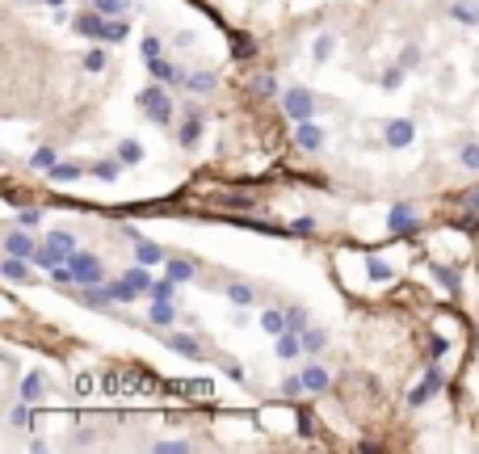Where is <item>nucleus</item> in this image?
Returning <instances> with one entry per match:
<instances>
[{"instance_id": "nucleus-1", "label": "nucleus", "mask_w": 479, "mask_h": 454, "mask_svg": "<svg viewBox=\"0 0 479 454\" xmlns=\"http://www.w3.org/2000/svg\"><path fill=\"white\" fill-rule=\"evenodd\" d=\"M76 34H84V38H97V42H122L126 34H130V25L122 21V17H105V13H80L76 21Z\"/></svg>"}, {"instance_id": "nucleus-2", "label": "nucleus", "mask_w": 479, "mask_h": 454, "mask_svg": "<svg viewBox=\"0 0 479 454\" xmlns=\"http://www.w3.org/2000/svg\"><path fill=\"white\" fill-rule=\"evenodd\" d=\"M135 105H139L156 126H168V122H173V97H168V88H160V84L139 88V93H135Z\"/></svg>"}, {"instance_id": "nucleus-3", "label": "nucleus", "mask_w": 479, "mask_h": 454, "mask_svg": "<svg viewBox=\"0 0 479 454\" xmlns=\"http://www.w3.org/2000/svg\"><path fill=\"white\" fill-rule=\"evenodd\" d=\"M67 265H72V274H76L80 286H101V282H105V265H101L93 253H72Z\"/></svg>"}, {"instance_id": "nucleus-4", "label": "nucleus", "mask_w": 479, "mask_h": 454, "mask_svg": "<svg viewBox=\"0 0 479 454\" xmlns=\"http://www.w3.org/2000/svg\"><path fill=\"white\" fill-rule=\"evenodd\" d=\"M282 105H286V114H290L295 122H307V118L316 114V97H311V88H286V93H282Z\"/></svg>"}, {"instance_id": "nucleus-5", "label": "nucleus", "mask_w": 479, "mask_h": 454, "mask_svg": "<svg viewBox=\"0 0 479 454\" xmlns=\"http://www.w3.org/2000/svg\"><path fill=\"white\" fill-rule=\"evenodd\" d=\"M383 139H387V147H408L417 139V122L412 118H396V122H387Z\"/></svg>"}, {"instance_id": "nucleus-6", "label": "nucleus", "mask_w": 479, "mask_h": 454, "mask_svg": "<svg viewBox=\"0 0 479 454\" xmlns=\"http://www.w3.org/2000/svg\"><path fill=\"white\" fill-rule=\"evenodd\" d=\"M34 236L29 232H21V227H8L4 232V253H13V257H34Z\"/></svg>"}, {"instance_id": "nucleus-7", "label": "nucleus", "mask_w": 479, "mask_h": 454, "mask_svg": "<svg viewBox=\"0 0 479 454\" xmlns=\"http://www.w3.org/2000/svg\"><path fill=\"white\" fill-rule=\"evenodd\" d=\"M295 139H299V147H303V152H320V147H324V131H320L311 118L295 126Z\"/></svg>"}, {"instance_id": "nucleus-8", "label": "nucleus", "mask_w": 479, "mask_h": 454, "mask_svg": "<svg viewBox=\"0 0 479 454\" xmlns=\"http://www.w3.org/2000/svg\"><path fill=\"white\" fill-rule=\"evenodd\" d=\"M147 72H151L160 84H177V80H185V72H181V67H173L168 59H147Z\"/></svg>"}, {"instance_id": "nucleus-9", "label": "nucleus", "mask_w": 479, "mask_h": 454, "mask_svg": "<svg viewBox=\"0 0 479 454\" xmlns=\"http://www.w3.org/2000/svg\"><path fill=\"white\" fill-rule=\"evenodd\" d=\"M387 227H391L396 236H400V232H412V227H417V211H412V206H391Z\"/></svg>"}, {"instance_id": "nucleus-10", "label": "nucleus", "mask_w": 479, "mask_h": 454, "mask_svg": "<svg viewBox=\"0 0 479 454\" xmlns=\"http://www.w3.org/2000/svg\"><path fill=\"white\" fill-rule=\"evenodd\" d=\"M29 261H34V265H38V269H46V274H50V269H55V265H63V261H67V257H63V253H59V248H55V244H38V248H34V257H29Z\"/></svg>"}, {"instance_id": "nucleus-11", "label": "nucleus", "mask_w": 479, "mask_h": 454, "mask_svg": "<svg viewBox=\"0 0 479 454\" xmlns=\"http://www.w3.org/2000/svg\"><path fill=\"white\" fill-rule=\"evenodd\" d=\"M29 257H13L8 253V261H0V274L8 278V282H29V265H25Z\"/></svg>"}, {"instance_id": "nucleus-12", "label": "nucleus", "mask_w": 479, "mask_h": 454, "mask_svg": "<svg viewBox=\"0 0 479 454\" xmlns=\"http://www.w3.org/2000/svg\"><path fill=\"white\" fill-rule=\"evenodd\" d=\"M105 291H109V295H114V303H135V299H139V295H143V291H139V286H135V282H130V278H126V274H122V278H118V282H109V286H105Z\"/></svg>"}, {"instance_id": "nucleus-13", "label": "nucleus", "mask_w": 479, "mask_h": 454, "mask_svg": "<svg viewBox=\"0 0 479 454\" xmlns=\"http://www.w3.org/2000/svg\"><path fill=\"white\" fill-rule=\"evenodd\" d=\"M42 392H46V379H42V375L34 370V375H25V379H21V392H17V400H25V404H34V400H38Z\"/></svg>"}, {"instance_id": "nucleus-14", "label": "nucleus", "mask_w": 479, "mask_h": 454, "mask_svg": "<svg viewBox=\"0 0 479 454\" xmlns=\"http://www.w3.org/2000/svg\"><path fill=\"white\" fill-rule=\"evenodd\" d=\"M450 17H454L459 25H479V4H471V0H454V4H450Z\"/></svg>"}, {"instance_id": "nucleus-15", "label": "nucleus", "mask_w": 479, "mask_h": 454, "mask_svg": "<svg viewBox=\"0 0 479 454\" xmlns=\"http://www.w3.org/2000/svg\"><path fill=\"white\" fill-rule=\"evenodd\" d=\"M181 147H198V139H202V122H198V114H189L185 122H181Z\"/></svg>"}, {"instance_id": "nucleus-16", "label": "nucleus", "mask_w": 479, "mask_h": 454, "mask_svg": "<svg viewBox=\"0 0 479 454\" xmlns=\"http://www.w3.org/2000/svg\"><path fill=\"white\" fill-rule=\"evenodd\" d=\"M135 261H139V265H156V261H164V248L151 244V240H139V244H135Z\"/></svg>"}, {"instance_id": "nucleus-17", "label": "nucleus", "mask_w": 479, "mask_h": 454, "mask_svg": "<svg viewBox=\"0 0 479 454\" xmlns=\"http://www.w3.org/2000/svg\"><path fill=\"white\" fill-rule=\"evenodd\" d=\"M299 337H303V354H320V349L328 345V333H324V328H303Z\"/></svg>"}, {"instance_id": "nucleus-18", "label": "nucleus", "mask_w": 479, "mask_h": 454, "mask_svg": "<svg viewBox=\"0 0 479 454\" xmlns=\"http://www.w3.org/2000/svg\"><path fill=\"white\" fill-rule=\"evenodd\" d=\"M303 387L307 392H324L328 387V370L324 366H303Z\"/></svg>"}, {"instance_id": "nucleus-19", "label": "nucleus", "mask_w": 479, "mask_h": 454, "mask_svg": "<svg viewBox=\"0 0 479 454\" xmlns=\"http://www.w3.org/2000/svg\"><path fill=\"white\" fill-rule=\"evenodd\" d=\"M185 84H189V93H210L219 80H215V72H189V76H185Z\"/></svg>"}, {"instance_id": "nucleus-20", "label": "nucleus", "mask_w": 479, "mask_h": 454, "mask_svg": "<svg viewBox=\"0 0 479 454\" xmlns=\"http://www.w3.org/2000/svg\"><path fill=\"white\" fill-rule=\"evenodd\" d=\"M151 303H173V295H177V278H164V282H151Z\"/></svg>"}, {"instance_id": "nucleus-21", "label": "nucleus", "mask_w": 479, "mask_h": 454, "mask_svg": "<svg viewBox=\"0 0 479 454\" xmlns=\"http://www.w3.org/2000/svg\"><path fill=\"white\" fill-rule=\"evenodd\" d=\"M227 299H231L236 307H248V303L257 299V291H252L248 282H231V286H227Z\"/></svg>"}, {"instance_id": "nucleus-22", "label": "nucleus", "mask_w": 479, "mask_h": 454, "mask_svg": "<svg viewBox=\"0 0 479 454\" xmlns=\"http://www.w3.org/2000/svg\"><path fill=\"white\" fill-rule=\"evenodd\" d=\"M261 328H265L269 337H282V333H286V312H265V316H261Z\"/></svg>"}, {"instance_id": "nucleus-23", "label": "nucleus", "mask_w": 479, "mask_h": 454, "mask_svg": "<svg viewBox=\"0 0 479 454\" xmlns=\"http://www.w3.org/2000/svg\"><path fill=\"white\" fill-rule=\"evenodd\" d=\"M168 349H177V354H185V358H198L202 349H198V341L194 337H181V333H173L168 337Z\"/></svg>"}, {"instance_id": "nucleus-24", "label": "nucleus", "mask_w": 479, "mask_h": 454, "mask_svg": "<svg viewBox=\"0 0 479 454\" xmlns=\"http://www.w3.org/2000/svg\"><path fill=\"white\" fill-rule=\"evenodd\" d=\"M118 160H122V164H139V160H143V147H139L135 139H122V143H118Z\"/></svg>"}, {"instance_id": "nucleus-25", "label": "nucleus", "mask_w": 479, "mask_h": 454, "mask_svg": "<svg viewBox=\"0 0 479 454\" xmlns=\"http://www.w3.org/2000/svg\"><path fill=\"white\" fill-rule=\"evenodd\" d=\"M46 244H55L63 257H72V253H76V236H72V232H50V236H46Z\"/></svg>"}, {"instance_id": "nucleus-26", "label": "nucleus", "mask_w": 479, "mask_h": 454, "mask_svg": "<svg viewBox=\"0 0 479 454\" xmlns=\"http://www.w3.org/2000/svg\"><path fill=\"white\" fill-rule=\"evenodd\" d=\"M173 320H177L173 303H156V307H151V324H160V328H173Z\"/></svg>"}, {"instance_id": "nucleus-27", "label": "nucleus", "mask_w": 479, "mask_h": 454, "mask_svg": "<svg viewBox=\"0 0 479 454\" xmlns=\"http://www.w3.org/2000/svg\"><path fill=\"white\" fill-rule=\"evenodd\" d=\"M459 164L471 168V173H479V143H463V147H459Z\"/></svg>"}, {"instance_id": "nucleus-28", "label": "nucleus", "mask_w": 479, "mask_h": 454, "mask_svg": "<svg viewBox=\"0 0 479 454\" xmlns=\"http://www.w3.org/2000/svg\"><path fill=\"white\" fill-rule=\"evenodd\" d=\"M164 265H168V278H177V282H189V278H194V265H189V261H173V257H168Z\"/></svg>"}, {"instance_id": "nucleus-29", "label": "nucleus", "mask_w": 479, "mask_h": 454, "mask_svg": "<svg viewBox=\"0 0 479 454\" xmlns=\"http://www.w3.org/2000/svg\"><path fill=\"white\" fill-rule=\"evenodd\" d=\"M29 164H34V168H38V173H50V168H55V152H50V147H38V152H34V160H29Z\"/></svg>"}, {"instance_id": "nucleus-30", "label": "nucleus", "mask_w": 479, "mask_h": 454, "mask_svg": "<svg viewBox=\"0 0 479 454\" xmlns=\"http://www.w3.org/2000/svg\"><path fill=\"white\" fill-rule=\"evenodd\" d=\"M46 177H50V181H76V177H80V164H55Z\"/></svg>"}, {"instance_id": "nucleus-31", "label": "nucleus", "mask_w": 479, "mask_h": 454, "mask_svg": "<svg viewBox=\"0 0 479 454\" xmlns=\"http://www.w3.org/2000/svg\"><path fill=\"white\" fill-rule=\"evenodd\" d=\"M366 274H370V282H391V265H383L379 257L366 261Z\"/></svg>"}, {"instance_id": "nucleus-32", "label": "nucleus", "mask_w": 479, "mask_h": 454, "mask_svg": "<svg viewBox=\"0 0 479 454\" xmlns=\"http://www.w3.org/2000/svg\"><path fill=\"white\" fill-rule=\"evenodd\" d=\"M433 278H438L446 291H459V274H454V269H446V265H438V261H433Z\"/></svg>"}, {"instance_id": "nucleus-33", "label": "nucleus", "mask_w": 479, "mask_h": 454, "mask_svg": "<svg viewBox=\"0 0 479 454\" xmlns=\"http://www.w3.org/2000/svg\"><path fill=\"white\" fill-rule=\"evenodd\" d=\"M286 328L290 333H303L307 328V312L303 307H286Z\"/></svg>"}, {"instance_id": "nucleus-34", "label": "nucleus", "mask_w": 479, "mask_h": 454, "mask_svg": "<svg viewBox=\"0 0 479 454\" xmlns=\"http://www.w3.org/2000/svg\"><path fill=\"white\" fill-rule=\"evenodd\" d=\"M93 8L105 13V17H122L126 13V0H93Z\"/></svg>"}, {"instance_id": "nucleus-35", "label": "nucleus", "mask_w": 479, "mask_h": 454, "mask_svg": "<svg viewBox=\"0 0 479 454\" xmlns=\"http://www.w3.org/2000/svg\"><path fill=\"white\" fill-rule=\"evenodd\" d=\"M118 164H122V160H118ZM118 164H114V160H97V164H93V177L114 181V177H118Z\"/></svg>"}, {"instance_id": "nucleus-36", "label": "nucleus", "mask_w": 479, "mask_h": 454, "mask_svg": "<svg viewBox=\"0 0 479 454\" xmlns=\"http://www.w3.org/2000/svg\"><path fill=\"white\" fill-rule=\"evenodd\" d=\"M194 450L189 442H177V438H164V442H156V454H185Z\"/></svg>"}, {"instance_id": "nucleus-37", "label": "nucleus", "mask_w": 479, "mask_h": 454, "mask_svg": "<svg viewBox=\"0 0 479 454\" xmlns=\"http://www.w3.org/2000/svg\"><path fill=\"white\" fill-rule=\"evenodd\" d=\"M105 59H109V55H105L101 46H97V51H88V55H84V72H101V67H105Z\"/></svg>"}, {"instance_id": "nucleus-38", "label": "nucleus", "mask_w": 479, "mask_h": 454, "mask_svg": "<svg viewBox=\"0 0 479 454\" xmlns=\"http://www.w3.org/2000/svg\"><path fill=\"white\" fill-rule=\"evenodd\" d=\"M404 72H408L404 63H396L391 72H383V88H400V80H404Z\"/></svg>"}, {"instance_id": "nucleus-39", "label": "nucleus", "mask_w": 479, "mask_h": 454, "mask_svg": "<svg viewBox=\"0 0 479 454\" xmlns=\"http://www.w3.org/2000/svg\"><path fill=\"white\" fill-rule=\"evenodd\" d=\"M17 223H21V227H38V223H42V211H38V206H25V211L17 215Z\"/></svg>"}, {"instance_id": "nucleus-40", "label": "nucleus", "mask_w": 479, "mask_h": 454, "mask_svg": "<svg viewBox=\"0 0 479 454\" xmlns=\"http://www.w3.org/2000/svg\"><path fill=\"white\" fill-rule=\"evenodd\" d=\"M425 383H429V392L438 396V392L446 387V375H442V366H429V375H425Z\"/></svg>"}, {"instance_id": "nucleus-41", "label": "nucleus", "mask_w": 479, "mask_h": 454, "mask_svg": "<svg viewBox=\"0 0 479 454\" xmlns=\"http://www.w3.org/2000/svg\"><path fill=\"white\" fill-rule=\"evenodd\" d=\"M328 55H332V34H320V38H316V59L324 63Z\"/></svg>"}, {"instance_id": "nucleus-42", "label": "nucleus", "mask_w": 479, "mask_h": 454, "mask_svg": "<svg viewBox=\"0 0 479 454\" xmlns=\"http://www.w3.org/2000/svg\"><path fill=\"white\" fill-rule=\"evenodd\" d=\"M400 63H404V67L412 72V67L421 63V46H404V51H400Z\"/></svg>"}, {"instance_id": "nucleus-43", "label": "nucleus", "mask_w": 479, "mask_h": 454, "mask_svg": "<svg viewBox=\"0 0 479 454\" xmlns=\"http://www.w3.org/2000/svg\"><path fill=\"white\" fill-rule=\"evenodd\" d=\"M252 88H257L261 97H274V93H278V80H274V76H257V84H252Z\"/></svg>"}, {"instance_id": "nucleus-44", "label": "nucleus", "mask_w": 479, "mask_h": 454, "mask_svg": "<svg viewBox=\"0 0 479 454\" xmlns=\"http://www.w3.org/2000/svg\"><path fill=\"white\" fill-rule=\"evenodd\" d=\"M290 232H295V236H311V232H316V219H311V215H303V219H295V223H290Z\"/></svg>"}, {"instance_id": "nucleus-45", "label": "nucleus", "mask_w": 479, "mask_h": 454, "mask_svg": "<svg viewBox=\"0 0 479 454\" xmlns=\"http://www.w3.org/2000/svg\"><path fill=\"white\" fill-rule=\"evenodd\" d=\"M231 51H236L240 59H248V55H252V38H244V34H240V38H231Z\"/></svg>"}, {"instance_id": "nucleus-46", "label": "nucleus", "mask_w": 479, "mask_h": 454, "mask_svg": "<svg viewBox=\"0 0 479 454\" xmlns=\"http://www.w3.org/2000/svg\"><path fill=\"white\" fill-rule=\"evenodd\" d=\"M282 392H286V396H299V392H307V387H303V375H290V379L282 383Z\"/></svg>"}, {"instance_id": "nucleus-47", "label": "nucleus", "mask_w": 479, "mask_h": 454, "mask_svg": "<svg viewBox=\"0 0 479 454\" xmlns=\"http://www.w3.org/2000/svg\"><path fill=\"white\" fill-rule=\"evenodd\" d=\"M8 421H13V425H29V413H25V400H21V404H13V413H8Z\"/></svg>"}, {"instance_id": "nucleus-48", "label": "nucleus", "mask_w": 479, "mask_h": 454, "mask_svg": "<svg viewBox=\"0 0 479 454\" xmlns=\"http://www.w3.org/2000/svg\"><path fill=\"white\" fill-rule=\"evenodd\" d=\"M143 59H160V38H143Z\"/></svg>"}, {"instance_id": "nucleus-49", "label": "nucleus", "mask_w": 479, "mask_h": 454, "mask_svg": "<svg viewBox=\"0 0 479 454\" xmlns=\"http://www.w3.org/2000/svg\"><path fill=\"white\" fill-rule=\"evenodd\" d=\"M429 349H433V358H442L450 345H446V337H429Z\"/></svg>"}, {"instance_id": "nucleus-50", "label": "nucleus", "mask_w": 479, "mask_h": 454, "mask_svg": "<svg viewBox=\"0 0 479 454\" xmlns=\"http://www.w3.org/2000/svg\"><path fill=\"white\" fill-rule=\"evenodd\" d=\"M219 202H223V206H236V211H248V206H252L248 198H219Z\"/></svg>"}, {"instance_id": "nucleus-51", "label": "nucleus", "mask_w": 479, "mask_h": 454, "mask_svg": "<svg viewBox=\"0 0 479 454\" xmlns=\"http://www.w3.org/2000/svg\"><path fill=\"white\" fill-rule=\"evenodd\" d=\"M122 236H126L130 244H139V240H143V232H139V227H122Z\"/></svg>"}, {"instance_id": "nucleus-52", "label": "nucleus", "mask_w": 479, "mask_h": 454, "mask_svg": "<svg viewBox=\"0 0 479 454\" xmlns=\"http://www.w3.org/2000/svg\"><path fill=\"white\" fill-rule=\"evenodd\" d=\"M223 370H227V379H236V383H240V379H244V370H240V366H236V362H227V366H223Z\"/></svg>"}, {"instance_id": "nucleus-53", "label": "nucleus", "mask_w": 479, "mask_h": 454, "mask_svg": "<svg viewBox=\"0 0 479 454\" xmlns=\"http://www.w3.org/2000/svg\"><path fill=\"white\" fill-rule=\"evenodd\" d=\"M467 206H471V211H479V189H475V194H467Z\"/></svg>"}, {"instance_id": "nucleus-54", "label": "nucleus", "mask_w": 479, "mask_h": 454, "mask_svg": "<svg viewBox=\"0 0 479 454\" xmlns=\"http://www.w3.org/2000/svg\"><path fill=\"white\" fill-rule=\"evenodd\" d=\"M42 4H50V8H63V4H67V0H42Z\"/></svg>"}]
</instances>
